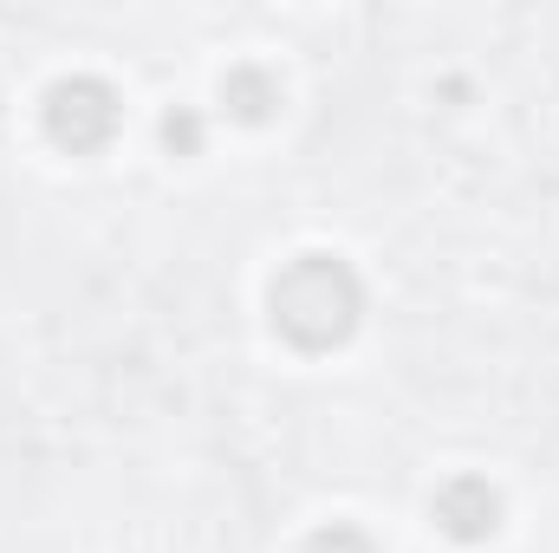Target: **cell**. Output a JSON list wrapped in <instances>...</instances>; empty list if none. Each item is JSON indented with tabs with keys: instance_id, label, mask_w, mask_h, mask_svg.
Instances as JSON below:
<instances>
[{
	"instance_id": "cell-2",
	"label": "cell",
	"mask_w": 559,
	"mask_h": 553,
	"mask_svg": "<svg viewBox=\"0 0 559 553\" xmlns=\"http://www.w3.org/2000/svg\"><path fill=\"white\" fill-rule=\"evenodd\" d=\"M118 131V92L105 79H59L46 92V138L72 156L85 150H105Z\"/></svg>"
},
{
	"instance_id": "cell-1",
	"label": "cell",
	"mask_w": 559,
	"mask_h": 553,
	"mask_svg": "<svg viewBox=\"0 0 559 553\" xmlns=\"http://www.w3.org/2000/svg\"><path fill=\"white\" fill-rule=\"evenodd\" d=\"M358 313H365V286H358V274L338 255H299L274 280V326H280V339H293L299 352L345 345Z\"/></svg>"
},
{
	"instance_id": "cell-4",
	"label": "cell",
	"mask_w": 559,
	"mask_h": 553,
	"mask_svg": "<svg viewBox=\"0 0 559 553\" xmlns=\"http://www.w3.org/2000/svg\"><path fill=\"white\" fill-rule=\"evenodd\" d=\"M222 105L241 118V125H261V118H274L280 105V85L261 72V66H235L228 79H222Z\"/></svg>"
},
{
	"instance_id": "cell-3",
	"label": "cell",
	"mask_w": 559,
	"mask_h": 553,
	"mask_svg": "<svg viewBox=\"0 0 559 553\" xmlns=\"http://www.w3.org/2000/svg\"><path fill=\"white\" fill-rule=\"evenodd\" d=\"M501 521V495L481 482V475H455L442 495H436V528L449 541H488Z\"/></svg>"
},
{
	"instance_id": "cell-6",
	"label": "cell",
	"mask_w": 559,
	"mask_h": 553,
	"mask_svg": "<svg viewBox=\"0 0 559 553\" xmlns=\"http://www.w3.org/2000/svg\"><path fill=\"white\" fill-rule=\"evenodd\" d=\"M163 143H169L176 156H195V150H202V118H195V111H169V118H163Z\"/></svg>"
},
{
	"instance_id": "cell-5",
	"label": "cell",
	"mask_w": 559,
	"mask_h": 553,
	"mask_svg": "<svg viewBox=\"0 0 559 553\" xmlns=\"http://www.w3.org/2000/svg\"><path fill=\"white\" fill-rule=\"evenodd\" d=\"M306 553H378L358 528H345V521H332V528H319L312 541H306Z\"/></svg>"
}]
</instances>
